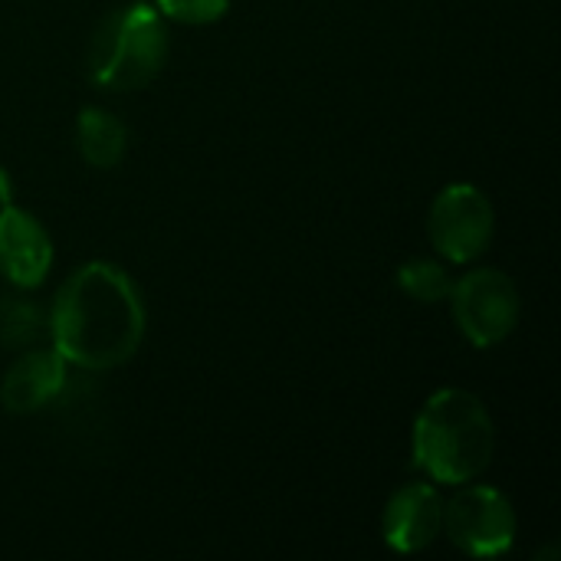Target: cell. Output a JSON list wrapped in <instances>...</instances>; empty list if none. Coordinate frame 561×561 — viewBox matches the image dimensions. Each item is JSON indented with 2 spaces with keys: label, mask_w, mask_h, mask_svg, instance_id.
Returning <instances> with one entry per match:
<instances>
[{
  "label": "cell",
  "mask_w": 561,
  "mask_h": 561,
  "mask_svg": "<svg viewBox=\"0 0 561 561\" xmlns=\"http://www.w3.org/2000/svg\"><path fill=\"white\" fill-rule=\"evenodd\" d=\"M49 335L53 348L76 368H118L145 339V302L125 270L85 263L56 293Z\"/></svg>",
  "instance_id": "6da1fadb"
},
{
  "label": "cell",
  "mask_w": 561,
  "mask_h": 561,
  "mask_svg": "<svg viewBox=\"0 0 561 561\" xmlns=\"http://www.w3.org/2000/svg\"><path fill=\"white\" fill-rule=\"evenodd\" d=\"M496 450V427L486 404L463 391L444 388L427 398L414 421V467L447 486L477 480Z\"/></svg>",
  "instance_id": "7a4b0ae2"
},
{
  "label": "cell",
  "mask_w": 561,
  "mask_h": 561,
  "mask_svg": "<svg viewBox=\"0 0 561 561\" xmlns=\"http://www.w3.org/2000/svg\"><path fill=\"white\" fill-rule=\"evenodd\" d=\"M168 56L164 16L145 3H125L112 10L92 36L89 46V76L99 89H141L148 85Z\"/></svg>",
  "instance_id": "3957f363"
},
{
  "label": "cell",
  "mask_w": 561,
  "mask_h": 561,
  "mask_svg": "<svg viewBox=\"0 0 561 561\" xmlns=\"http://www.w3.org/2000/svg\"><path fill=\"white\" fill-rule=\"evenodd\" d=\"M450 299L460 332L477 348L500 345L519 325V309H523L519 289L503 270L483 266L467 273L460 283L450 286Z\"/></svg>",
  "instance_id": "277c9868"
},
{
  "label": "cell",
  "mask_w": 561,
  "mask_h": 561,
  "mask_svg": "<svg viewBox=\"0 0 561 561\" xmlns=\"http://www.w3.org/2000/svg\"><path fill=\"white\" fill-rule=\"evenodd\" d=\"M427 230L440 256L450 263H473L493 243L496 214L480 187L447 184L431 204Z\"/></svg>",
  "instance_id": "5b68a950"
},
{
  "label": "cell",
  "mask_w": 561,
  "mask_h": 561,
  "mask_svg": "<svg viewBox=\"0 0 561 561\" xmlns=\"http://www.w3.org/2000/svg\"><path fill=\"white\" fill-rule=\"evenodd\" d=\"M444 529L460 552L473 559H496L516 542V513L500 490L467 486L444 503Z\"/></svg>",
  "instance_id": "8992f818"
},
{
  "label": "cell",
  "mask_w": 561,
  "mask_h": 561,
  "mask_svg": "<svg viewBox=\"0 0 561 561\" xmlns=\"http://www.w3.org/2000/svg\"><path fill=\"white\" fill-rule=\"evenodd\" d=\"M53 266V243L43 224L13 207H0V273L16 286V289H33L46 279Z\"/></svg>",
  "instance_id": "52a82bcc"
},
{
  "label": "cell",
  "mask_w": 561,
  "mask_h": 561,
  "mask_svg": "<svg viewBox=\"0 0 561 561\" xmlns=\"http://www.w3.org/2000/svg\"><path fill=\"white\" fill-rule=\"evenodd\" d=\"M444 529V500L431 483H411L401 486L388 506H385V542L401 552V556H414L421 549H427Z\"/></svg>",
  "instance_id": "ba28073f"
},
{
  "label": "cell",
  "mask_w": 561,
  "mask_h": 561,
  "mask_svg": "<svg viewBox=\"0 0 561 561\" xmlns=\"http://www.w3.org/2000/svg\"><path fill=\"white\" fill-rule=\"evenodd\" d=\"M66 358L56 348H33L20 355L0 385V404L10 414H33L56 401L66 388Z\"/></svg>",
  "instance_id": "9c48e42d"
},
{
  "label": "cell",
  "mask_w": 561,
  "mask_h": 561,
  "mask_svg": "<svg viewBox=\"0 0 561 561\" xmlns=\"http://www.w3.org/2000/svg\"><path fill=\"white\" fill-rule=\"evenodd\" d=\"M76 141H79V154L92 164V168H115L125 158L128 148V128L122 118H115L105 108H82L79 122H76Z\"/></svg>",
  "instance_id": "30bf717a"
},
{
  "label": "cell",
  "mask_w": 561,
  "mask_h": 561,
  "mask_svg": "<svg viewBox=\"0 0 561 561\" xmlns=\"http://www.w3.org/2000/svg\"><path fill=\"white\" fill-rule=\"evenodd\" d=\"M398 286L411 299H417V302H440L444 296H450L454 279H450V273H447L444 263L417 256V260H408L398 270Z\"/></svg>",
  "instance_id": "8fae6325"
},
{
  "label": "cell",
  "mask_w": 561,
  "mask_h": 561,
  "mask_svg": "<svg viewBox=\"0 0 561 561\" xmlns=\"http://www.w3.org/2000/svg\"><path fill=\"white\" fill-rule=\"evenodd\" d=\"M154 10L164 20L187 23V26H204L220 20L230 10V0H154Z\"/></svg>",
  "instance_id": "7c38bea8"
},
{
  "label": "cell",
  "mask_w": 561,
  "mask_h": 561,
  "mask_svg": "<svg viewBox=\"0 0 561 561\" xmlns=\"http://www.w3.org/2000/svg\"><path fill=\"white\" fill-rule=\"evenodd\" d=\"M39 332V309L30 302H0V342L7 345H26Z\"/></svg>",
  "instance_id": "4fadbf2b"
},
{
  "label": "cell",
  "mask_w": 561,
  "mask_h": 561,
  "mask_svg": "<svg viewBox=\"0 0 561 561\" xmlns=\"http://www.w3.org/2000/svg\"><path fill=\"white\" fill-rule=\"evenodd\" d=\"M10 201H13V181H10V174L0 168V207L10 204Z\"/></svg>",
  "instance_id": "5bb4252c"
}]
</instances>
